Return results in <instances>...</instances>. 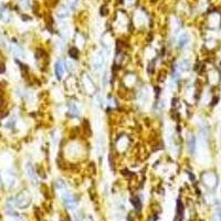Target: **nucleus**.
I'll list each match as a JSON object with an SVG mask.
<instances>
[{
    "mask_svg": "<svg viewBox=\"0 0 221 221\" xmlns=\"http://www.w3.org/2000/svg\"><path fill=\"white\" fill-rule=\"evenodd\" d=\"M11 51H12L13 55H15V58H19V59H23V58H24V52H23V50L20 48V46H11Z\"/></svg>",
    "mask_w": 221,
    "mask_h": 221,
    "instance_id": "423d86ee",
    "label": "nucleus"
},
{
    "mask_svg": "<svg viewBox=\"0 0 221 221\" xmlns=\"http://www.w3.org/2000/svg\"><path fill=\"white\" fill-rule=\"evenodd\" d=\"M20 1L22 3H27V2H28V0H20Z\"/></svg>",
    "mask_w": 221,
    "mask_h": 221,
    "instance_id": "4468645a",
    "label": "nucleus"
},
{
    "mask_svg": "<svg viewBox=\"0 0 221 221\" xmlns=\"http://www.w3.org/2000/svg\"><path fill=\"white\" fill-rule=\"evenodd\" d=\"M69 113L72 116H77L79 115V107L76 106V104L74 103H70L69 104Z\"/></svg>",
    "mask_w": 221,
    "mask_h": 221,
    "instance_id": "6e6552de",
    "label": "nucleus"
},
{
    "mask_svg": "<svg viewBox=\"0 0 221 221\" xmlns=\"http://www.w3.org/2000/svg\"><path fill=\"white\" fill-rule=\"evenodd\" d=\"M63 74H64V64L61 60H59L55 63V75L59 80H61Z\"/></svg>",
    "mask_w": 221,
    "mask_h": 221,
    "instance_id": "39448f33",
    "label": "nucleus"
},
{
    "mask_svg": "<svg viewBox=\"0 0 221 221\" xmlns=\"http://www.w3.org/2000/svg\"><path fill=\"white\" fill-rule=\"evenodd\" d=\"M189 148H190L191 152H193V149H195V138L191 136V138L189 139Z\"/></svg>",
    "mask_w": 221,
    "mask_h": 221,
    "instance_id": "9b49d317",
    "label": "nucleus"
},
{
    "mask_svg": "<svg viewBox=\"0 0 221 221\" xmlns=\"http://www.w3.org/2000/svg\"><path fill=\"white\" fill-rule=\"evenodd\" d=\"M5 181L8 186H13L15 183V176L12 175L11 173H6L5 174Z\"/></svg>",
    "mask_w": 221,
    "mask_h": 221,
    "instance_id": "0eeeda50",
    "label": "nucleus"
},
{
    "mask_svg": "<svg viewBox=\"0 0 221 221\" xmlns=\"http://www.w3.org/2000/svg\"><path fill=\"white\" fill-rule=\"evenodd\" d=\"M3 71H5V66L1 65V64H0V73H2Z\"/></svg>",
    "mask_w": 221,
    "mask_h": 221,
    "instance_id": "ddd939ff",
    "label": "nucleus"
},
{
    "mask_svg": "<svg viewBox=\"0 0 221 221\" xmlns=\"http://www.w3.org/2000/svg\"><path fill=\"white\" fill-rule=\"evenodd\" d=\"M58 15L60 17V18H64V17H66V15H68V9H66L65 7H61V11H59Z\"/></svg>",
    "mask_w": 221,
    "mask_h": 221,
    "instance_id": "9d476101",
    "label": "nucleus"
},
{
    "mask_svg": "<svg viewBox=\"0 0 221 221\" xmlns=\"http://www.w3.org/2000/svg\"><path fill=\"white\" fill-rule=\"evenodd\" d=\"M76 1H77V0H68V2H69V5L71 6V7H74V6H75Z\"/></svg>",
    "mask_w": 221,
    "mask_h": 221,
    "instance_id": "f8f14e48",
    "label": "nucleus"
},
{
    "mask_svg": "<svg viewBox=\"0 0 221 221\" xmlns=\"http://www.w3.org/2000/svg\"><path fill=\"white\" fill-rule=\"evenodd\" d=\"M104 52H102V51L96 52L94 54V58H93V68H94V70H96V71L101 70L103 68V64H104Z\"/></svg>",
    "mask_w": 221,
    "mask_h": 221,
    "instance_id": "7ed1b4c3",
    "label": "nucleus"
},
{
    "mask_svg": "<svg viewBox=\"0 0 221 221\" xmlns=\"http://www.w3.org/2000/svg\"><path fill=\"white\" fill-rule=\"evenodd\" d=\"M25 171H27V175H28V177H29V179L31 180V183H37L36 171H34V168H33V166L31 165L30 163H28L27 165H25Z\"/></svg>",
    "mask_w": 221,
    "mask_h": 221,
    "instance_id": "20e7f679",
    "label": "nucleus"
},
{
    "mask_svg": "<svg viewBox=\"0 0 221 221\" xmlns=\"http://www.w3.org/2000/svg\"><path fill=\"white\" fill-rule=\"evenodd\" d=\"M58 186H59V190L61 192V198H62V201L64 202V205H65L68 208L74 209L76 207V200L74 199V197L72 196V193L70 192L69 190H66L64 183H62L61 181L58 183Z\"/></svg>",
    "mask_w": 221,
    "mask_h": 221,
    "instance_id": "f257e3e1",
    "label": "nucleus"
},
{
    "mask_svg": "<svg viewBox=\"0 0 221 221\" xmlns=\"http://www.w3.org/2000/svg\"><path fill=\"white\" fill-rule=\"evenodd\" d=\"M30 202H31L30 195H29L27 191H22V192H20L18 196H17V199H15V205L21 209L27 208V207L30 205Z\"/></svg>",
    "mask_w": 221,
    "mask_h": 221,
    "instance_id": "f03ea898",
    "label": "nucleus"
},
{
    "mask_svg": "<svg viewBox=\"0 0 221 221\" xmlns=\"http://www.w3.org/2000/svg\"><path fill=\"white\" fill-rule=\"evenodd\" d=\"M187 42H188V37H187V34H181V36L179 37V40H178L179 46H183Z\"/></svg>",
    "mask_w": 221,
    "mask_h": 221,
    "instance_id": "1a4fd4ad",
    "label": "nucleus"
}]
</instances>
